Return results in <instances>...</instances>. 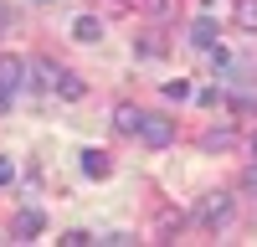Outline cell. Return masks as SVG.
I'll return each instance as SVG.
<instances>
[{
	"instance_id": "6da1fadb",
	"label": "cell",
	"mask_w": 257,
	"mask_h": 247,
	"mask_svg": "<svg viewBox=\"0 0 257 247\" xmlns=\"http://www.w3.org/2000/svg\"><path fill=\"white\" fill-rule=\"evenodd\" d=\"M139 139L149 144V150H165V144H175V124H170L165 113H144L139 118Z\"/></svg>"
},
{
	"instance_id": "7a4b0ae2",
	"label": "cell",
	"mask_w": 257,
	"mask_h": 247,
	"mask_svg": "<svg viewBox=\"0 0 257 247\" xmlns=\"http://www.w3.org/2000/svg\"><path fill=\"white\" fill-rule=\"evenodd\" d=\"M196 221H201V226H226V221H231V196H221V191L206 196V201L196 206Z\"/></svg>"
},
{
	"instance_id": "3957f363",
	"label": "cell",
	"mask_w": 257,
	"mask_h": 247,
	"mask_svg": "<svg viewBox=\"0 0 257 247\" xmlns=\"http://www.w3.org/2000/svg\"><path fill=\"white\" fill-rule=\"evenodd\" d=\"M41 226H47V216H41L36 206H26V211L11 221V237H16V242H31V237H41Z\"/></svg>"
},
{
	"instance_id": "277c9868",
	"label": "cell",
	"mask_w": 257,
	"mask_h": 247,
	"mask_svg": "<svg viewBox=\"0 0 257 247\" xmlns=\"http://www.w3.org/2000/svg\"><path fill=\"white\" fill-rule=\"evenodd\" d=\"M82 175H93V180H103V175H108L113 170V160H108V150H82Z\"/></svg>"
},
{
	"instance_id": "5b68a950",
	"label": "cell",
	"mask_w": 257,
	"mask_h": 247,
	"mask_svg": "<svg viewBox=\"0 0 257 247\" xmlns=\"http://www.w3.org/2000/svg\"><path fill=\"white\" fill-rule=\"evenodd\" d=\"M190 47H201V52L216 47V21H211V16H201L196 26H190Z\"/></svg>"
},
{
	"instance_id": "8992f818",
	"label": "cell",
	"mask_w": 257,
	"mask_h": 247,
	"mask_svg": "<svg viewBox=\"0 0 257 247\" xmlns=\"http://www.w3.org/2000/svg\"><path fill=\"white\" fill-rule=\"evenodd\" d=\"M0 82L16 93L21 82H26V62H21V57H0Z\"/></svg>"
},
{
	"instance_id": "52a82bcc",
	"label": "cell",
	"mask_w": 257,
	"mask_h": 247,
	"mask_svg": "<svg viewBox=\"0 0 257 247\" xmlns=\"http://www.w3.org/2000/svg\"><path fill=\"white\" fill-rule=\"evenodd\" d=\"M139 118H144V108H134V103H123V108L113 113V129H118V134H139Z\"/></svg>"
},
{
	"instance_id": "ba28073f",
	"label": "cell",
	"mask_w": 257,
	"mask_h": 247,
	"mask_svg": "<svg viewBox=\"0 0 257 247\" xmlns=\"http://www.w3.org/2000/svg\"><path fill=\"white\" fill-rule=\"evenodd\" d=\"M57 72H62L57 62H31V82H36L41 93H47V88H57Z\"/></svg>"
},
{
	"instance_id": "9c48e42d",
	"label": "cell",
	"mask_w": 257,
	"mask_h": 247,
	"mask_svg": "<svg viewBox=\"0 0 257 247\" xmlns=\"http://www.w3.org/2000/svg\"><path fill=\"white\" fill-rule=\"evenodd\" d=\"M57 93H62V98H82V93H88V82H82L77 72L62 67V72H57Z\"/></svg>"
},
{
	"instance_id": "30bf717a",
	"label": "cell",
	"mask_w": 257,
	"mask_h": 247,
	"mask_svg": "<svg viewBox=\"0 0 257 247\" xmlns=\"http://www.w3.org/2000/svg\"><path fill=\"white\" fill-rule=\"evenodd\" d=\"M231 144H237V134H231V129H211V134H201V150H206V155L231 150Z\"/></svg>"
},
{
	"instance_id": "8fae6325",
	"label": "cell",
	"mask_w": 257,
	"mask_h": 247,
	"mask_svg": "<svg viewBox=\"0 0 257 247\" xmlns=\"http://www.w3.org/2000/svg\"><path fill=\"white\" fill-rule=\"evenodd\" d=\"M72 36H77V41H98V36H103L98 16H77V21H72Z\"/></svg>"
},
{
	"instance_id": "7c38bea8",
	"label": "cell",
	"mask_w": 257,
	"mask_h": 247,
	"mask_svg": "<svg viewBox=\"0 0 257 247\" xmlns=\"http://www.w3.org/2000/svg\"><path fill=\"white\" fill-rule=\"evenodd\" d=\"M237 26L242 31H257V0H237Z\"/></svg>"
},
{
	"instance_id": "4fadbf2b",
	"label": "cell",
	"mask_w": 257,
	"mask_h": 247,
	"mask_svg": "<svg viewBox=\"0 0 257 247\" xmlns=\"http://www.w3.org/2000/svg\"><path fill=\"white\" fill-rule=\"evenodd\" d=\"M165 98H170V103L190 98V82H185V77H170V82H165Z\"/></svg>"
},
{
	"instance_id": "5bb4252c",
	"label": "cell",
	"mask_w": 257,
	"mask_h": 247,
	"mask_svg": "<svg viewBox=\"0 0 257 247\" xmlns=\"http://www.w3.org/2000/svg\"><path fill=\"white\" fill-rule=\"evenodd\" d=\"M211 67H216V72L231 67V52H226V47H211Z\"/></svg>"
},
{
	"instance_id": "9a60e30c",
	"label": "cell",
	"mask_w": 257,
	"mask_h": 247,
	"mask_svg": "<svg viewBox=\"0 0 257 247\" xmlns=\"http://www.w3.org/2000/svg\"><path fill=\"white\" fill-rule=\"evenodd\" d=\"M88 242H93L88 232H67V237H62V247H88Z\"/></svg>"
},
{
	"instance_id": "2e32d148",
	"label": "cell",
	"mask_w": 257,
	"mask_h": 247,
	"mask_svg": "<svg viewBox=\"0 0 257 247\" xmlns=\"http://www.w3.org/2000/svg\"><path fill=\"white\" fill-rule=\"evenodd\" d=\"M11 180H16V165H11L6 155H0V185H11Z\"/></svg>"
},
{
	"instance_id": "e0dca14e",
	"label": "cell",
	"mask_w": 257,
	"mask_h": 247,
	"mask_svg": "<svg viewBox=\"0 0 257 247\" xmlns=\"http://www.w3.org/2000/svg\"><path fill=\"white\" fill-rule=\"evenodd\" d=\"M0 113H11V88L0 82Z\"/></svg>"
},
{
	"instance_id": "ac0fdd59",
	"label": "cell",
	"mask_w": 257,
	"mask_h": 247,
	"mask_svg": "<svg viewBox=\"0 0 257 247\" xmlns=\"http://www.w3.org/2000/svg\"><path fill=\"white\" fill-rule=\"evenodd\" d=\"M247 191H257V165H247Z\"/></svg>"
},
{
	"instance_id": "d6986e66",
	"label": "cell",
	"mask_w": 257,
	"mask_h": 247,
	"mask_svg": "<svg viewBox=\"0 0 257 247\" xmlns=\"http://www.w3.org/2000/svg\"><path fill=\"white\" fill-rule=\"evenodd\" d=\"M6 26H11V11H6V6H0V31H6Z\"/></svg>"
},
{
	"instance_id": "ffe728a7",
	"label": "cell",
	"mask_w": 257,
	"mask_h": 247,
	"mask_svg": "<svg viewBox=\"0 0 257 247\" xmlns=\"http://www.w3.org/2000/svg\"><path fill=\"white\" fill-rule=\"evenodd\" d=\"M103 6H113V11H123V6H128V0H103Z\"/></svg>"
},
{
	"instance_id": "44dd1931",
	"label": "cell",
	"mask_w": 257,
	"mask_h": 247,
	"mask_svg": "<svg viewBox=\"0 0 257 247\" xmlns=\"http://www.w3.org/2000/svg\"><path fill=\"white\" fill-rule=\"evenodd\" d=\"M252 155H257V134H252Z\"/></svg>"
}]
</instances>
